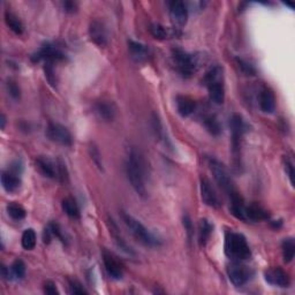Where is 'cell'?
<instances>
[{
	"mask_svg": "<svg viewBox=\"0 0 295 295\" xmlns=\"http://www.w3.org/2000/svg\"><path fill=\"white\" fill-rule=\"evenodd\" d=\"M184 227L186 229V233H187V237H188V239L193 238L194 226H193V223H191V219L188 214H185L184 216Z\"/></svg>",
	"mask_w": 295,
	"mask_h": 295,
	"instance_id": "obj_36",
	"label": "cell"
},
{
	"mask_svg": "<svg viewBox=\"0 0 295 295\" xmlns=\"http://www.w3.org/2000/svg\"><path fill=\"white\" fill-rule=\"evenodd\" d=\"M68 287H69V292H71L72 294H88L86 288L82 286V284L75 279L68 280Z\"/></svg>",
	"mask_w": 295,
	"mask_h": 295,
	"instance_id": "obj_34",
	"label": "cell"
},
{
	"mask_svg": "<svg viewBox=\"0 0 295 295\" xmlns=\"http://www.w3.org/2000/svg\"><path fill=\"white\" fill-rule=\"evenodd\" d=\"M128 48H129L130 54H132L133 59L136 60V62L141 63L148 59L149 50L146 45L137 43V42H134V41H128Z\"/></svg>",
	"mask_w": 295,
	"mask_h": 295,
	"instance_id": "obj_23",
	"label": "cell"
},
{
	"mask_svg": "<svg viewBox=\"0 0 295 295\" xmlns=\"http://www.w3.org/2000/svg\"><path fill=\"white\" fill-rule=\"evenodd\" d=\"M5 22H6L7 27L14 32V34L22 35L23 31H25L23 23L21 22L20 18H18L15 14L12 12L7 11L6 13H5Z\"/></svg>",
	"mask_w": 295,
	"mask_h": 295,
	"instance_id": "obj_24",
	"label": "cell"
},
{
	"mask_svg": "<svg viewBox=\"0 0 295 295\" xmlns=\"http://www.w3.org/2000/svg\"><path fill=\"white\" fill-rule=\"evenodd\" d=\"M245 217H246V221L261 222V221H268V219L270 218V214L264 208H262L261 205L250 204V205H246Z\"/></svg>",
	"mask_w": 295,
	"mask_h": 295,
	"instance_id": "obj_18",
	"label": "cell"
},
{
	"mask_svg": "<svg viewBox=\"0 0 295 295\" xmlns=\"http://www.w3.org/2000/svg\"><path fill=\"white\" fill-rule=\"evenodd\" d=\"M208 165L210 167V171L212 172L214 180H216L219 187L225 191V194L227 195L229 203H231L229 207H233V205L237 207V205H241L242 203H245L242 196L235 188V186H234L232 178L229 175L227 168L225 167L224 164L216 158L210 157L208 158Z\"/></svg>",
	"mask_w": 295,
	"mask_h": 295,
	"instance_id": "obj_2",
	"label": "cell"
},
{
	"mask_svg": "<svg viewBox=\"0 0 295 295\" xmlns=\"http://www.w3.org/2000/svg\"><path fill=\"white\" fill-rule=\"evenodd\" d=\"M12 274L16 279H22L26 274V264L23 263V261L16 260L14 261V263L12 264Z\"/></svg>",
	"mask_w": 295,
	"mask_h": 295,
	"instance_id": "obj_32",
	"label": "cell"
},
{
	"mask_svg": "<svg viewBox=\"0 0 295 295\" xmlns=\"http://www.w3.org/2000/svg\"><path fill=\"white\" fill-rule=\"evenodd\" d=\"M121 219H123L126 227L129 229V232L133 234V237L141 243L149 247H159L162 245V241L151 233L144 225L134 218L132 214L126 211H121Z\"/></svg>",
	"mask_w": 295,
	"mask_h": 295,
	"instance_id": "obj_4",
	"label": "cell"
},
{
	"mask_svg": "<svg viewBox=\"0 0 295 295\" xmlns=\"http://www.w3.org/2000/svg\"><path fill=\"white\" fill-rule=\"evenodd\" d=\"M2 185L7 193H15L20 189L21 180L15 172H4L2 175Z\"/></svg>",
	"mask_w": 295,
	"mask_h": 295,
	"instance_id": "obj_20",
	"label": "cell"
},
{
	"mask_svg": "<svg viewBox=\"0 0 295 295\" xmlns=\"http://www.w3.org/2000/svg\"><path fill=\"white\" fill-rule=\"evenodd\" d=\"M149 31H150V34L152 35L153 38H156V40H161V41L166 40L168 36L166 28L163 27L162 25H159V23H152V25H150Z\"/></svg>",
	"mask_w": 295,
	"mask_h": 295,
	"instance_id": "obj_31",
	"label": "cell"
},
{
	"mask_svg": "<svg viewBox=\"0 0 295 295\" xmlns=\"http://www.w3.org/2000/svg\"><path fill=\"white\" fill-rule=\"evenodd\" d=\"M109 225H110V232L112 234V237H113L114 239L115 245L118 246L121 250H124L126 254L134 255V250L130 248V246L127 245V242L125 241V239L121 237L119 228L118 226H116V224L114 223L113 219H109Z\"/></svg>",
	"mask_w": 295,
	"mask_h": 295,
	"instance_id": "obj_22",
	"label": "cell"
},
{
	"mask_svg": "<svg viewBox=\"0 0 295 295\" xmlns=\"http://www.w3.org/2000/svg\"><path fill=\"white\" fill-rule=\"evenodd\" d=\"M176 109L181 116H189L194 113L196 109V102L188 96H178Z\"/></svg>",
	"mask_w": 295,
	"mask_h": 295,
	"instance_id": "obj_21",
	"label": "cell"
},
{
	"mask_svg": "<svg viewBox=\"0 0 295 295\" xmlns=\"http://www.w3.org/2000/svg\"><path fill=\"white\" fill-rule=\"evenodd\" d=\"M89 36L90 40L100 48L107 45V32L104 23L100 20H93L89 25Z\"/></svg>",
	"mask_w": 295,
	"mask_h": 295,
	"instance_id": "obj_16",
	"label": "cell"
},
{
	"mask_svg": "<svg viewBox=\"0 0 295 295\" xmlns=\"http://www.w3.org/2000/svg\"><path fill=\"white\" fill-rule=\"evenodd\" d=\"M6 209H7L8 216L12 219H14V221H22V219H25L26 214H27L26 210L22 207V205L14 203V202L7 204Z\"/></svg>",
	"mask_w": 295,
	"mask_h": 295,
	"instance_id": "obj_28",
	"label": "cell"
},
{
	"mask_svg": "<svg viewBox=\"0 0 295 295\" xmlns=\"http://www.w3.org/2000/svg\"><path fill=\"white\" fill-rule=\"evenodd\" d=\"M44 292L46 294H50V295H54V294H58V289L57 286H55V284L52 282H46L44 285Z\"/></svg>",
	"mask_w": 295,
	"mask_h": 295,
	"instance_id": "obj_40",
	"label": "cell"
},
{
	"mask_svg": "<svg viewBox=\"0 0 295 295\" xmlns=\"http://www.w3.org/2000/svg\"><path fill=\"white\" fill-rule=\"evenodd\" d=\"M282 251L285 263H289L293 261L295 255V242L293 238L285 239L282 243Z\"/></svg>",
	"mask_w": 295,
	"mask_h": 295,
	"instance_id": "obj_27",
	"label": "cell"
},
{
	"mask_svg": "<svg viewBox=\"0 0 295 295\" xmlns=\"http://www.w3.org/2000/svg\"><path fill=\"white\" fill-rule=\"evenodd\" d=\"M173 64H174L175 69L182 77L189 78L193 76L195 72L199 68V63L196 57L193 54H189L185 51L175 49L172 52Z\"/></svg>",
	"mask_w": 295,
	"mask_h": 295,
	"instance_id": "obj_8",
	"label": "cell"
},
{
	"mask_svg": "<svg viewBox=\"0 0 295 295\" xmlns=\"http://www.w3.org/2000/svg\"><path fill=\"white\" fill-rule=\"evenodd\" d=\"M7 89H8V93L14 98V100H17V98L20 97V88L17 87V84L15 82L8 81Z\"/></svg>",
	"mask_w": 295,
	"mask_h": 295,
	"instance_id": "obj_39",
	"label": "cell"
},
{
	"mask_svg": "<svg viewBox=\"0 0 295 295\" xmlns=\"http://www.w3.org/2000/svg\"><path fill=\"white\" fill-rule=\"evenodd\" d=\"M36 166L42 174L50 179H57L63 184L68 179L66 166L60 161H52L48 157L41 156L36 159Z\"/></svg>",
	"mask_w": 295,
	"mask_h": 295,
	"instance_id": "obj_6",
	"label": "cell"
},
{
	"mask_svg": "<svg viewBox=\"0 0 295 295\" xmlns=\"http://www.w3.org/2000/svg\"><path fill=\"white\" fill-rule=\"evenodd\" d=\"M45 76L48 78V81L52 84V86H55V82H57V80H55V74L53 71V67H52V64H46L45 66Z\"/></svg>",
	"mask_w": 295,
	"mask_h": 295,
	"instance_id": "obj_38",
	"label": "cell"
},
{
	"mask_svg": "<svg viewBox=\"0 0 295 295\" xmlns=\"http://www.w3.org/2000/svg\"><path fill=\"white\" fill-rule=\"evenodd\" d=\"M260 107L264 113H273L276 110V97L272 90L263 88L260 93Z\"/></svg>",
	"mask_w": 295,
	"mask_h": 295,
	"instance_id": "obj_19",
	"label": "cell"
},
{
	"mask_svg": "<svg viewBox=\"0 0 295 295\" xmlns=\"http://www.w3.org/2000/svg\"><path fill=\"white\" fill-rule=\"evenodd\" d=\"M46 136L51 141L65 147H71L73 144V137L69 130L65 126L55 123H50L46 128Z\"/></svg>",
	"mask_w": 295,
	"mask_h": 295,
	"instance_id": "obj_9",
	"label": "cell"
},
{
	"mask_svg": "<svg viewBox=\"0 0 295 295\" xmlns=\"http://www.w3.org/2000/svg\"><path fill=\"white\" fill-rule=\"evenodd\" d=\"M96 113L104 121H113L116 115V107L111 101H100L95 106Z\"/></svg>",
	"mask_w": 295,
	"mask_h": 295,
	"instance_id": "obj_17",
	"label": "cell"
},
{
	"mask_svg": "<svg viewBox=\"0 0 295 295\" xmlns=\"http://www.w3.org/2000/svg\"><path fill=\"white\" fill-rule=\"evenodd\" d=\"M0 123H2V125H0V127H2V129H4L5 125H6V118H5L4 114H2V118H0Z\"/></svg>",
	"mask_w": 295,
	"mask_h": 295,
	"instance_id": "obj_43",
	"label": "cell"
},
{
	"mask_svg": "<svg viewBox=\"0 0 295 295\" xmlns=\"http://www.w3.org/2000/svg\"><path fill=\"white\" fill-rule=\"evenodd\" d=\"M212 229L213 226L211 225L209 221L207 219H202V221L200 222V226H199V243L201 247H204L207 245L210 235H211L212 233Z\"/></svg>",
	"mask_w": 295,
	"mask_h": 295,
	"instance_id": "obj_25",
	"label": "cell"
},
{
	"mask_svg": "<svg viewBox=\"0 0 295 295\" xmlns=\"http://www.w3.org/2000/svg\"><path fill=\"white\" fill-rule=\"evenodd\" d=\"M227 274L231 283L237 287H241L246 285L251 278L252 272L246 265L241 264L240 262H234L227 268Z\"/></svg>",
	"mask_w": 295,
	"mask_h": 295,
	"instance_id": "obj_10",
	"label": "cell"
},
{
	"mask_svg": "<svg viewBox=\"0 0 295 295\" xmlns=\"http://www.w3.org/2000/svg\"><path fill=\"white\" fill-rule=\"evenodd\" d=\"M63 6H64L65 11H66L67 13H74L77 8V5L73 2H65L63 4Z\"/></svg>",
	"mask_w": 295,
	"mask_h": 295,
	"instance_id": "obj_41",
	"label": "cell"
},
{
	"mask_svg": "<svg viewBox=\"0 0 295 295\" xmlns=\"http://www.w3.org/2000/svg\"><path fill=\"white\" fill-rule=\"evenodd\" d=\"M285 171H286L287 175L289 178V181H291V184L293 186V184H294V164H293V161H291L289 158L285 159Z\"/></svg>",
	"mask_w": 295,
	"mask_h": 295,
	"instance_id": "obj_37",
	"label": "cell"
},
{
	"mask_svg": "<svg viewBox=\"0 0 295 295\" xmlns=\"http://www.w3.org/2000/svg\"><path fill=\"white\" fill-rule=\"evenodd\" d=\"M204 126L210 133L214 135V136H217V135H219L222 132L221 124H219V121L217 120L216 116L213 115H209L204 119Z\"/></svg>",
	"mask_w": 295,
	"mask_h": 295,
	"instance_id": "obj_30",
	"label": "cell"
},
{
	"mask_svg": "<svg viewBox=\"0 0 295 295\" xmlns=\"http://www.w3.org/2000/svg\"><path fill=\"white\" fill-rule=\"evenodd\" d=\"M89 152H90V156L91 159L93 161V163L96 164L97 167L100 168V170H103V161H102V154L100 152V150L95 146V144H91L90 147H89Z\"/></svg>",
	"mask_w": 295,
	"mask_h": 295,
	"instance_id": "obj_33",
	"label": "cell"
},
{
	"mask_svg": "<svg viewBox=\"0 0 295 295\" xmlns=\"http://www.w3.org/2000/svg\"><path fill=\"white\" fill-rule=\"evenodd\" d=\"M103 262H104V266L107 274L110 276L112 279L120 280L124 276V269L120 262L115 259L113 254L110 251L103 250Z\"/></svg>",
	"mask_w": 295,
	"mask_h": 295,
	"instance_id": "obj_14",
	"label": "cell"
},
{
	"mask_svg": "<svg viewBox=\"0 0 295 295\" xmlns=\"http://www.w3.org/2000/svg\"><path fill=\"white\" fill-rule=\"evenodd\" d=\"M170 17L173 25L175 27H184L187 20H188V7L184 2H175L170 3Z\"/></svg>",
	"mask_w": 295,
	"mask_h": 295,
	"instance_id": "obj_13",
	"label": "cell"
},
{
	"mask_svg": "<svg viewBox=\"0 0 295 295\" xmlns=\"http://www.w3.org/2000/svg\"><path fill=\"white\" fill-rule=\"evenodd\" d=\"M229 127L232 132V153L235 167L241 165V141L245 134L247 126L241 115L233 114L229 118Z\"/></svg>",
	"mask_w": 295,
	"mask_h": 295,
	"instance_id": "obj_7",
	"label": "cell"
},
{
	"mask_svg": "<svg viewBox=\"0 0 295 295\" xmlns=\"http://www.w3.org/2000/svg\"><path fill=\"white\" fill-rule=\"evenodd\" d=\"M63 210L65 213L67 214L68 217H71L73 219H78L80 218V209L78 205L76 203V201L72 198H67L63 201L62 203Z\"/></svg>",
	"mask_w": 295,
	"mask_h": 295,
	"instance_id": "obj_26",
	"label": "cell"
},
{
	"mask_svg": "<svg viewBox=\"0 0 295 295\" xmlns=\"http://www.w3.org/2000/svg\"><path fill=\"white\" fill-rule=\"evenodd\" d=\"M225 254L235 262L249 260L251 251L246 238L241 233L227 232L225 237Z\"/></svg>",
	"mask_w": 295,
	"mask_h": 295,
	"instance_id": "obj_3",
	"label": "cell"
},
{
	"mask_svg": "<svg viewBox=\"0 0 295 295\" xmlns=\"http://www.w3.org/2000/svg\"><path fill=\"white\" fill-rule=\"evenodd\" d=\"M125 171L129 184L133 187L135 193L140 198L146 199L148 195L146 185V162H144L142 154L135 148H132L128 151L127 158H126L125 162Z\"/></svg>",
	"mask_w": 295,
	"mask_h": 295,
	"instance_id": "obj_1",
	"label": "cell"
},
{
	"mask_svg": "<svg viewBox=\"0 0 295 295\" xmlns=\"http://www.w3.org/2000/svg\"><path fill=\"white\" fill-rule=\"evenodd\" d=\"M265 282L278 287H288L291 284L289 276L280 268H271L264 272Z\"/></svg>",
	"mask_w": 295,
	"mask_h": 295,
	"instance_id": "obj_15",
	"label": "cell"
},
{
	"mask_svg": "<svg viewBox=\"0 0 295 295\" xmlns=\"http://www.w3.org/2000/svg\"><path fill=\"white\" fill-rule=\"evenodd\" d=\"M22 247L26 250H32L36 246V233L32 228H28L22 234Z\"/></svg>",
	"mask_w": 295,
	"mask_h": 295,
	"instance_id": "obj_29",
	"label": "cell"
},
{
	"mask_svg": "<svg viewBox=\"0 0 295 295\" xmlns=\"http://www.w3.org/2000/svg\"><path fill=\"white\" fill-rule=\"evenodd\" d=\"M203 82L209 90L210 101L214 104L221 105L225 101L224 75L221 66H214L205 74Z\"/></svg>",
	"mask_w": 295,
	"mask_h": 295,
	"instance_id": "obj_5",
	"label": "cell"
},
{
	"mask_svg": "<svg viewBox=\"0 0 295 295\" xmlns=\"http://www.w3.org/2000/svg\"><path fill=\"white\" fill-rule=\"evenodd\" d=\"M237 62H238L239 68H240L241 71L246 75H254L255 74V68L252 67L250 64L246 63L245 60H242V59H237Z\"/></svg>",
	"mask_w": 295,
	"mask_h": 295,
	"instance_id": "obj_35",
	"label": "cell"
},
{
	"mask_svg": "<svg viewBox=\"0 0 295 295\" xmlns=\"http://www.w3.org/2000/svg\"><path fill=\"white\" fill-rule=\"evenodd\" d=\"M201 198H202L203 203L210 208L219 209L222 207V202L219 200L216 190L210 184L207 178H201Z\"/></svg>",
	"mask_w": 295,
	"mask_h": 295,
	"instance_id": "obj_11",
	"label": "cell"
},
{
	"mask_svg": "<svg viewBox=\"0 0 295 295\" xmlns=\"http://www.w3.org/2000/svg\"><path fill=\"white\" fill-rule=\"evenodd\" d=\"M2 276L5 279H11V273H9V270L5 265H2Z\"/></svg>",
	"mask_w": 295,
	"mask_h": 295,
	"instance_id": "obj_42",
	"label": "cell"
},
{
	"mask_svg": "<svg viewBox=\"0 0 295 295\" xmlns=\"http://www.w3.org/2000/svg\"><path fill=\"white\" fill-rule=\"evenodd\" d=\"M65 59V54L59 49L52 45H45L40 51L32 55L31 60L34 63H38L44 60L46 64H52L54 62H62Z\"/></svg>",
	"mask_w": 295,
	"mask_h": 295,
	"instance_id": "obj_12",
	"label": "cell"
}]
</instances>
